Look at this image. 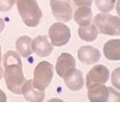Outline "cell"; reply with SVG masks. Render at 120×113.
Returning a JSON list of instances; mask_svg holds the SVG:
<instances>
[{"mask_svg": "<svg viewBox=\"0 0 120 113\" xmlns=\"http://www.w3.org/2000/svg\"><path fill=\"white\" fill-rule=\"evenodd\" d=\"M52 15L61 22H68L73 18V7L71 0H50Z\"/></svg>", "mask_w": 120, "mask_h": 113, "instance_id": "7", "label": "cell"}, {"mask_svg": "<svg viewBox=\"0 0 120 113\" xmlns=\"http://www.w3.org/2000/svg\"><path fill=\"white\" fill-rule=\"evenodd\" d=\"M73 2L78 7H82V6L90 7L93 4L94 0H73Z\"/></svg>", "mask_w": 120, "mask_h": 113, "instance_id": "21", "label": "cell"}, {"mask_svg": "<svg viewBox=\"0 0 120 113\" xmlns=\"http://www.w3.org/2000/svg\"><path fill=\"white\" fill-rule=\"evenodd\" d=\"M4 73L8 89L14 94H22V85L26 79L22 73V65L19 53L9 50L4 55Z\"/></svg>", "mask_w": 120, "mask_h": 113, "instance_id": "1", "label": "cell"}, {"mask_svg": "<svg viewBox=\"0 0 120 113\" xmlns=\"http://www.w3.org/2000/svg\"><path fill=\"white\" fill-rule=\"evenodd\" d=\"M94 23L100 34L109 36L120 35V17L102 13L96 15Z\"/></svg>", "mask_w": 120, "mask_h": 113, "instance_id": "3", "label": "cell"}, {"mask_svg": "<svg viewBox=\"0 0 120 113\" xmlns=\"http://www.w3.org/2000/svg\"><path fill=\"white\" fill-rule=\"evenodd\" d=\"M100 55L99 50L90 45L82 46L78 50V58L81 63L87 65H92L99 61Z\"/></svg>", "mask_w": 120, "mask_h": 113, "instance_id": "11", "label": "cell"}, {"mask_svg": "<svg viewBox=\"0 0 120 113\" xmlns=\"http://www.w3.org/2000/svg\"><path fill=\"white\" fill-rule=\"evenodd\" d=\"M64 80L68 88L73 91L81 90L84 85V79L82 73L75 68L66 75Z\"/></svg>", "mask_w": 120, "mask_h": 113, "instance_id": "13", "label": "cell"}, {"mask_svg": "<svg viewBox=\"0 0 120 113\" xmlns=\"http://www.w3.org/2000/svg\"><path fill=\"white\" fill-rule=\"evenodd\" d=\"M115 8H116L117 13L120 17V0H116V4H115Z\"/></svg>", "mask_w": 120, "mask_h": 113, "instance_id": "24", "label": "cell"}, {"mask_svg": "<svg viewBox=\"0 0 120 113\" xmlns=\"http://www.w3.org/2000/svg\"><path fill=\"white\" fill-rule=\"evenodd\" d=\"M4 28H5V22L2 18H0V34L4 31Z\"/></svg>", "mask_w": 120, "mask_h": 113, "instance_id": "23", "label": "cell"}, {"mask_svg": "<svg viewBox=\"0 0 120 113\" xmlns=\"http://www.w3.org/2000/svg\"><path fill=\"white\" fill-rule=\"evenodd\" d=\"M54 69L53 65L48 61H41L38 64L34 71V86L38 90H44L50 85L53 77Z\"/></svg>", "mask_w": 120, "mask_h": 113, "instance_id": "4", "label": "cell"}, {"mask_svg": "<svg viewBox=\"0 0 120 113\" xmlns=\"http://www.w3.org/2000/svg\"><path fill=\"white\" fill-rule=\"evenodd\" d=\"M49 38L53 46H64L69 42L71 38V31L70 28L64 23L57 22L49 27Z\"/></svg>", "mask_w": 120, "mask_h": 113, "instance_id": "6", "label": "cell"}, {"mask_svg": "<svg viewBox=\"0 0 120 113\" xmlns=\"http://www.w3.org/2000/svg\"><path fill=\"white\" fill-rule=\"evenodd\" d=\"M103 54L109 60H120V39H113L106 42L103 45Z\"/></svg>", "mask_w": 120, "mask_h": 113, "instance_id": "14", "label": "cell"}, {"mask_svg": "<svg viewBox=\"0 0 120 113\" xmlns=\"http://www.w3.org/2000/svg\"><path fill=\"white\" fill-rule=\"evenodd\" d=\"M88 98L92 102L120 101V93L112 87L101 85L88 89Z\"/></svg>", "mask_w": 120, "mask_h": 113, "instance_id": "5", "label": "cell"}, {"mask_svg": "<svg viewBox=\"0 0 120 113\" xmlns=\"http://www.w3.org/2000/svg\"><path fill=\"white\" fill-rule=\"evenodd\" d=\"M63 101V100H61V99H51V100H49V101Z\"/></svg>", "mask_w": 120, "mask_h": 113, "instance_id": "27", "label": "cell"}, {"mask_svg": "<svg viewBox=\"0 0 120 113\" xmlns=\"http://www.w3.org/2000/svg\"><path fill=\"white\" fill-rule=\"evenodd\" d=\"M22 94L25 100L29 101H43L45 97L44 90L37 89L34 85L33 80L26 81L22 88Z\"/></svg>", "mask_w": 120, "mask_h": 113, "instance_id": "12", "label": "cell"}, {"mask_svg": "<svg viewBox=\"0 0 120 113\" xmlns=\"http://www.w3.org/2000/svg\"><path fill=\"white\" fill-rule=\"evenodd\" d=\"M96 7L101 13H109L115 8L116 0H95Z\"/></svg>", "mask_w": 120, "mask_h": 113, "instance_id": "18", "label": "cell"}, {"mask_svg": "<svg viewBox=\"0 0 120 113\" xmlns=\"http://www.w3.org/2000/svg\"><path fill=\"white\" fill-rule=\"evenodd\" d=\"M76 67V61L73 55L68 53H62L57 59L56 72L58 76L64 79L72 70Z\"/></svg>", "mask_w": 120, "mask_h": 113, "instance_id": "9", "label": "cell"}, {"mask_svg": "<svg viewBox=\"0 0 120 113\" xmlns=\"http://www.w3.org/2000/svg\"><path fill=\"white\" fill-rule=\"evenodd\" d=\"M15 3L25 25L34 28L39 24L43 13L36 0H15Z\"/></svg>", "mask_w": 120, "mask_h": 113, "instance_id": "2", "label": "cell"}, {"mask_svg": "<svg viewBox=\"0 0 120 113\" xmlns=\"http://www.w3.org/2000/svg\"><path fill=\"white\" fill-rule=\"evenodd\" d=\"M109 68L103 65H97L88 72L86 76V86L90 89L98 85H104L109 79Z\"/></svg>", "mask_w": 120, "mask_h": 113, "instance_id": "8", "label": "cell"}, {"mask_svg": "<svg viewBox=\"0 0 120 113\" xmlns=\"http://www.w3.org/2000/svg\"><path fill=\"white\" fill-rule=\"evenodd\" d=\"M32 39L29 36H21L16 41L15 47L20 56L23 58L30 56L32 55Z\"/></svg>", "mask_w": 120, "mask_h": 113, "instance_id": "16", "label": "cell"}, {"mask_svg": "<svg viewBox=\"0 0 120 113\" xmlns=\"http://www.w3.org/2000/svg\"><path fill=\"white\" fill-rule=\"evenodd\" d=\"M3 76H4V70H3V68L0 66V80L2 79Z\"/></svg>", "mask_w": 120, "mask_h": 113, "instance_id": "25", "label": "cell"}, {"mask_svg": "<svg viewBox=\"0 0 120 113\" xmlns=\"http://www.w3.org/2000/svg\"><path fill=\"white\" fill-rule=\"evenodd\" d=\"M79 37L86 42H93L97 39L98 35V30L95 24H90L87 26H79L78 29Z\"/></svg>", "mask_w": 120, "mask_h": 113, "instance_id": "17", "label": "cell"}, {"mask_svg": "<svg viewBox=\"0 0 120 113\" xmlns=\"http://www.w3.org/2000/svg\"><path fill=\"white\" fill-rule=\"evenodd\" d=\"M111 83L113 87L120 90V67L116 68L111 75Z\"/></svg>", "mask_w": 120, "mask_h": 113, "instance_id": "19", "label": "cell"}, {"mask_svg": "<svg viewBox=\"0 0 120 113\" xmlns=\"http://www.w3.org/2000/svg\"><path fill=\"white\" fill-rule=\"evenodd\" d=\"M15 4V0H0V12L9 11Z\"/></svg>", "mask_w": 120, "mask_h": 113, "instance_id": "20", "label": "cell"}, {"mask_svg": "<svg viewBox=\"0 0 120 113\" xmlns=\"http://www.w3.org/2000/svg\"><path fill=\"white\" fill-rule=\"evenodd\" d=\"M7 101V96L5 95V93L0 89V101L1 102H5Z\"/></svg>", "mask_w": 120, "mask_h": 113, "instance_id": "22", "label": "cell"}, {"mask_svg": "<svg viewBox=\"0 0 120 113\" xmlns=\"http://www.w3.org/2000/svg\"><path fill=\"white\" fill-rule=\"evenodd\" d=\"M74 21L79 26H87L93 21V11L90 7L82 6L78 8L73 14Z\"/></svg>", "mask_w": 120, "mask_h": 113, "instance_id": "15", "label": "cell"}, {"mask_svg": "<svg viewBox=\"0 0 120 113\" xmlns=\"http://www.w3.org/2000/svg\"><path fill=\"white\" fill-rule=\"evenodd\" d=\"M1 61H2V50H1V45H0V66H1Z\"/></svg>", "mask_w": 120, "mask_h": 113, "instance_id": "26", "label": "cell"}, {"mask_svg": "<svg viewBox=\"0 0 120 113\" xmlns=\"http://www.w3.org/2000/svg\"><path fill=\"white\" fill-rule=\"evenodd\" d=\"M32 50L39 57H47L53 50V45L46 35H38L32 40Z\"/></svg>", "mask_w": 120, "mask_h": 113, "instance_id": "10", "label": "cell"}]
</instances>
